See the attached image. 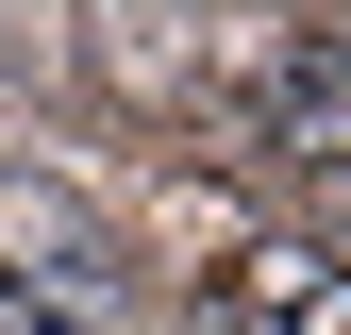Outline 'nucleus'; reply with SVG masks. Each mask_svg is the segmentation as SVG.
Returning <instances> with one entry per match:
<instances>
[{"instance_id": "f257e3e1", "label": "nucleus", "mask_w": 351, "mask_h": 335, "mask_svg": "<svg viewBox=\"0 0 351 335\" xmlns=\"http://www.w3.org/2000/svg\"><path fill=\"white\" fill-rule=\"evenodd\" d=\"M0 285L67 319V302H101V285H134V251H117V218L67 168H0Z\"/></svg>"}, {"instance_id": "f03ea898", "label": "nucleus", "mask_w": 351, "mask_h": 335, "mask_svg": "<svg viewBox=\"0 0 351 335\" xmlns=\"http://www.w3.org/2000/svg\"><path fill=\"white\" fill-rule=\"evenodd\" d=\"M251 135L301 151V168H351V34H285L251 67Z\"/></svg>"}, {"instance_id": "7ed1b4c3", "label": "nucleus", "mask_w": 351, "mask_h": 335, "mask_svg": "<svg viewBox=\"0 0 351 335\" xmlns=\"http://www.w3.org/2000/svg\"><path fill=\"white\" fill-rule=\"evenodd\" d=\"M234 302L251 319H268V335H351V268H335V251H234Z\"/></svg>"}, {"instance_id": "20e7f679", "label": "nucleus", "mask_w": 351, "mask_h": 335, "mask_svg": "<svg viewBox=\"0 0 351 335\" xmlns=\"http://www.w3.org/2000/svg\"><path fill=\"white\" fill-rule=\"evenodd\" d=\"M184 335H268V319H251L234 285H201V302H184Z\"/></svg>"}, {"instance_id": "39448f33", "label": "nucleus", "mask_w": 351, "mask_h": 335, "mask_svg": "<svg viewBox=\"0 0 351 335\" xmlns=\"http://www.w3.org/2000/svg\"><path fill=\"white\" fill-rule=\"evenodd\" d=\"M0 335H84V319H51V302H17V285H0Z\"/></svg>"}]
</instances>
